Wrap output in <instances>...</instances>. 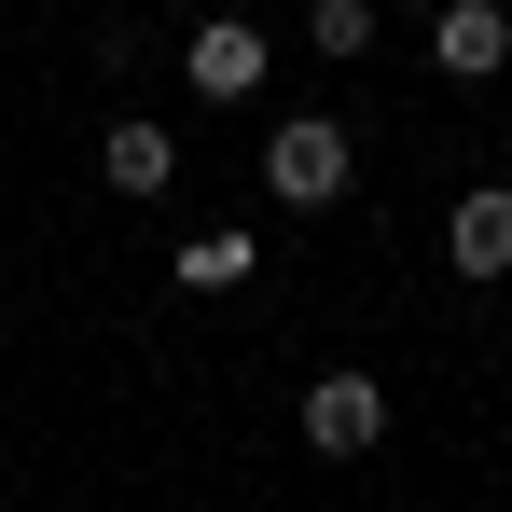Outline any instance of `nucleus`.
<instances>
[{"label": "nucleus", "mask_w": 512, "mask_h": 512, "mask_svg": "<svg viewBox=\"0 0 512 512\" xmlns=\"http://www.w3.org/2000/svg\"><path fill=\"white\" fill-rule=\"evenodd\" d=\"M305 443H319V457H374V443H388V388H374V374H319V388H305Z\"/></svg>", "instance_id": "obj_5"}, {"label": "nucleus", "mask_w": 512, "mask_h": 512, "mask_svg": "<svg viewBox=\"0 0 512 512\" xmlns=\"http://www.w3.org/2000/svg\"><path fill=\"white\" fill-rule=\"evenodd\" d=\"M236 277H250V222H222V236L180 250V291H236Z\"/></svg>", "instance_id": "obj_7"}, {"label": "nucleus", "mask_w": 512, "mask_h": 512, "mask_svg": "<svg viewBox=\"0 0 512 512\" xmlns=\"http://www.w3.org/2000/svg\"><path fill=\"white\" fill-rule=\"evenodd\" d=\"M305 42L319 56H374V0H305Z\"/></svg>", "instance_id": "obj_8"}, {"label": "nucleus", "mask_w": 512, "mask_h": 512, "mask_svg": "<svg viewBox=\"0 0 512 512\" xmlns=\"http://www.w3.org/2000/svg\"><path fill=\"white\" fill-rule=\"evenodd\" d=\"M346 180H360V139H346V111H291V125L263 139V194H277V208H333Z\"/></svg>", "instance_id": "obj_1"}, {"label": "nucleus", "mask_w": 512, "mask_h": 512, "mask_svg": "<svg viewBox=\"0 0 512 512\" xmlns=\"http://www.w3.org/2000/svg\"><path fill=\"white\" fill-rule=\"evenodd\" d=\"M429 70L443 84H499L512 70V0H443L429 14Z\"/></svg>", "instance_id": "obj_3"}, {"label": "nucleus", "mask_w": 512, "mask_h": 512, "mask_svg": "<svg viewBox=\"0 0 512 512\" xmlns=\"http://www.w3.org/2000/svg\"><path fill=\"white\" fill-rule=\"evenodd\" d=\"M263 70H277L263 14H208V28L180 42V84H194V97H222V111H236V97H263Z\"/></svg>", "instance_id": "obj_2"}, {"label": "nucleus", "mask_w": 512, "mask_h": 512, "mask_svg": "<svg viewBox=\"0 0 512 512\" xmlns=\"http://www.w3.org/2000/svg\"><path fill=\"white\" fill-rule=\"evenodd\" d=\"M443 263H457V277H512V194L499 180H471V194L443 208Z\"/></svg>", "instance_id": "obj_6"}, {"label": "nucleus", "mask_w": 512, "mask_h": 512, "mask_svg": "<svg viewBox=\"0 0 512 512\" xmlns=\"http://www.w3.org/2000/svg\"><path fill=\"white\" fill-rule=\"evenodd\" d=\"M97 180L125 194V208H153L180 180V125H153V111H111V139H97Z\"/></svg>", "instance_id": "obj_4"}]
</instances>
